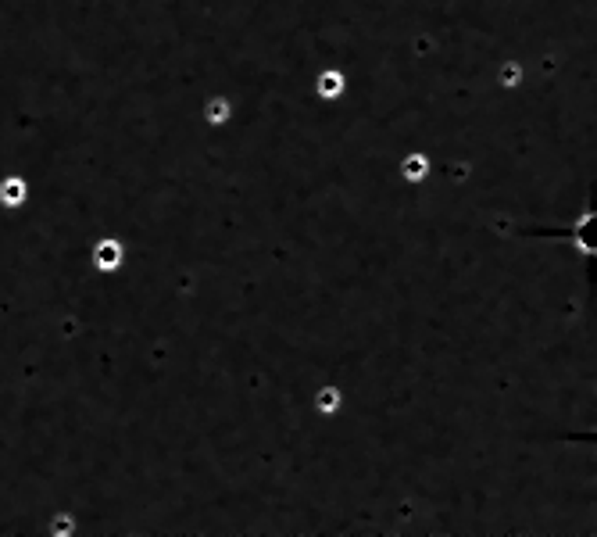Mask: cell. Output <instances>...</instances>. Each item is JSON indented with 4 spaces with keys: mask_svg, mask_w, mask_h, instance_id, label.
<instances>
[{
    "mask_svg": "<svg viewBox=\"0 0 597 537\" xmlns=\"http://www.w3.org/2000/svg\"><path fill=\"white\" fill-rule=\"evenodd\" d=\"M122 261H126V247H122L119 240H111V237H104V240L93 247L97 273H115V268H122Z\"/></svg>",
    "mask_w": 597,
    "mask_h": 537,
    "instance_id": "1",
    "label": "cell"
},
{
    "mask_svg": "<svg viewBox=\"0 0 597 537\" xmlns=\"http://www.w3.org/2000/svg\"><path fill=\"white\" fill-rule=\"evenodd\" d=\"M29 201V187H25V179L22 176H11V179H4V183H0V204H4V208H22Z\"/></svg>",
    "mask_w": 597,
    "mask_h": 537,
    "instance_id": "2",
    "label": "cell"
},
{
    "mask_svg": "<svg viewBox=\"0 0 597 537\" xmlns=\"http://www.w3.org/2000/svg\"><path fill=\"white\" fill-rule=\"evenodd\" d=\"M576 240H579V247L583 251H597V215H590V219H583V226L576 230Z\"/></svg>",
    "mask_w": 597,
    "mask_h": 537,
    "instance_id": "3",
    "label": "cell"
}]
</instances>
